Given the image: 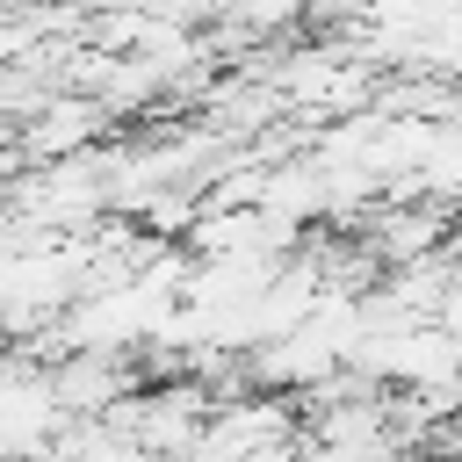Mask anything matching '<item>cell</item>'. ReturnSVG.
<instances>
[{"mask_svg":"<svg viewBox=\"0 0 462 462\" xmlns=\"http://www.w3.org/2000/svg\"><path fill=\"white\" fill-rule=\"evenodd\" d=\"M310 0H231V14L245 22V29H282V22H296Z\"/></svg>","mask_w":462,"mask_h":462,"instance_id":"3","label":"cell"},{"mask_svg":"<svg viewBox=\"0 0 462 462\" xmlns=\"http://www.w3.org/2000/svg\"><path fill=\"white\" fill-rule=\"evenodd\" d=\"M368 253L383 267H404V260L440 253V209H383L375 231H368Z\"/></svg>","mask_w":462,"mask_h":462,"instance_id":"2","label":"cell"},{"mask_svg":"<svg viewBox=\"0 0 462 462\" xmlns=\"http://www.w3.org/2000/svg\"><path fill=\"white\" fill-rule=\"evenodd\" d=\"M101 137V101H51V108H36L29 123H22V159H72L79 144H94Z\"/></svg>","mask_w":462,"mask_h":462,"instance_id":"1","label":"cell"}]
</instances>
